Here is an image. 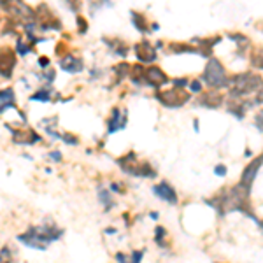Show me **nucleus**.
I'll list each match as a JSON object with an SVG mask.
<instances>
[{
	"label": "nucleus",
	"instance_id": "6",
	"mask_svg": "<svg viewBox=\"0 0 263 263\" xmlns=\"http://www.w3.org/2000/svg\"><path fill=\"white\" fill-rule=\"evenodd\" d=\"M135 54L141 62H153L156 58V49L149 42H139L135 44Z\"/></svg>",
	"mask_w": 263,
	"mask_h": 263
},
{
	"label": "nucleus",
	"instance_id": "19",
	"mask_svg": "<svg viewBox=\"0 0 263 263\" xmlns=\"http://www.w3.org/2000/svg\"><path fill=\"white\" fill-rule=\"evenodd\" d=\"M256 125L260 126V130H263V111L256 116Z\"/></svg>",
	"mask_w": 263,
	"mask_h": 263
},
{
	"label": "nucleus",
	"instance_id": "3",
	"mask_svg": "<svg viewBox=\"0 0 263 263\" xmlns=\"http://www.w3.org/2000/svg\"><path fill=\"white\" fill-rule=\"evenodd\" d=\"M203 81L211 88H224L228 84L227 72H224L223 65L216 58H211L209 63H207L205 72H203Z\"/></svg>",
	"mask_w": 263,
	"mask_h": 263
},
{
	"label": "nucleus",
	"instance_id": "8",
	"mask_svg": "<svg viewBox=\"0 0 263 263\" xmlns=\"http://www.w3.org/2000/svg\"><path fill=\"white\" fill-rule=\"evenodd\" d=\"M155 193L158 195L160 198H163L165 202L168 203H176L177 202V193L174 192V188L167 182H162V184L155 186Z\"/></svg>",
	"mask_w": 263,
	"mask_h": 263
},
{
	"label": "nucleus",
	"instance_id": "7",
	"mask_svg": "<svg viewBox=\"0 0 263 263\" xmlns=\"http://www.w3.org/2000/svg\"><path fill=\"white\" fill-rule=\"evenodd\" d=\"M146 83L155 88H160L162 84L167 83V76H165L163 70L158 69V67H151V69L146 70Z\"/></svg>",
	"mask_w": 263,
	"mask_h": 263
},
{
	"label": "nucleus",
	"instance_id": "2",
	"mask_svg": "<svg viewBox=\"0 0 263 263\" xmlns=\"http://www.w3.org/2000/svg\"><path fill=\"white\" fill-rule=\"evenodd\" d=\"M232 97H244L249 93L261 90V78L254 72H246V74H237L232 78Z\"/></svg>",
	"mask_w": 263,
	"mask_h": 263
},
{
	"label": "nucleus",
	"instance_id": "9",
	"mask_svg": "<svg viewBox=\"0 0 263 263\" xmlns=\"http://www.w3.org/2000/svg\"><path fill=\"white\" fill-rule=\"evenodd\" d=\"M60 67L67 72H78V70H81L83 63L81 60H78V58H74V57H65L60 62Z\"/></svg>",
	"mask_w": 263,
	"mask_h": 263
},
{
	"label": "nucleus",
	"instance_id": "16",
	"mask_svg": "<svg viewBox=\"0 0 263 263\" xmlns=\"http://www.w3.org/2000/svg\"><path fill=\"white\" fill-rule=\"evenodd\" d=\"M32 100H41V102H46V100H49V93L48 91H37L35 95L32 97Z\"/></svg>",
	"mask_w": 263,
	"mask_h": 263
},
{
	"label": "nucleus",
	"instance_id": "20",
	"mask_svg": "<svg viewBox=\"0 0 263 263\" xmlns=\"http://www.w3.org/2000/svg\"><path fill=\"white\" fill-rule=\"evenodd\" d=\"M190 88H192V91H200V83H198V81H193L192 84H190Z\"/></svg>",
	"mask_w": 263,
	"mask_h": 263
},
{
	"label": "nucleus",
	"instance_id": "4",
	"mask_svg": "<svg viewBox=\"0 0 263 263\" xmlns=\"http://www.w3.org/2000/svg\"><path fill=\"white\" fill-rule=\"evenodd\" d=\"M156 97H158V100L162 102L163 105H167V107H181V105L190 99V95L182 90V88H172V90H168V91L158 93Z\"/></svg>",
	"mask_w": 263,
	"mask_h": 263
},
{
	"label": "nucleus",
	"instance_id": "18",
	"mask_svg": "<svg viewBox=\"0 0 263 263\" xmlns=\"http://www.w3.org/2000/svg\"><path fill=\"white\" fill-rule=\"evenodd\" d=\"M18 53H20V54L28 53V48H27V46H25V42H20V46H18Z\"/></svg>",
	"mask_w": 263,
	"mask_h": 263
},
{
	"label": "nucleus",
	"instance_id": "12",
	"mask_svg": "<svg viewBox=\"0 0 263 263\" xmlns=\"http://www.w3.org/2000/svg\"><path fill=\"white\" fill-rule=\"evenodd\" d=\"M125 125V121H120V111L118 109H114V112H112V118L109 120V132H116L118 128H121V126Z\"/></svg>",
	"mask_w": 263,
	"mask_h": 263
},
{
	"label": "nucleus",
	"instance_id": "15",
	"mask_svg": "<svg viewBox=\"0 0 263 263\" xmlns=\"http://www.w3.org/2000/svg\"><path fill=\"white\" fill-rule=\"evenodd\" d=\"M253 65L263 70V51H260V53H256V54H253Z\"/></svg>",
	"mask_w": 263,
	"mask_h": 263
},
{
	"label": "nucleus",
	"instance_id": "10",
	"mask_svg": "<svg viewBox=\"0 0 263 263\" xmlns=\"http://www.w3.org/2000/svg\"><path fill=\"white\" fill-rule=\"evenodd\" d=\"M221 97L218 95V93L211 91V93H205V95L202 97V105H205V107H218L219 104H221Z\"/></svg>",
	"mask_w": 263,
	"mask_h": 263
},
{
	"label": "nucleus",
	"instance_id": "5",
	"mask_svg": "<svg viewBox=\"0 0 263 263\" xmlns=\"http://www.w3.org/2000/svg\"><path fill=\"white\" fill-rule=\"evenodd\" d=\"M261 165H263V156H260V158H256V160H253V162L244 168L242 179H240L239 184L242 186L246 192H249V190H251V184H253L254 177H256V174H258V168H260Z\"/></svg>",
	"mask_w": 263,
	"mask_h": 263
},
{
	"label": "nucleus",
	"instance_id": "23",
	"mask_svg": "<svg viewBox=\"0 0 263 263\" xmlns=\"http://www.w3.org/2000/svg\"><path fill=\"white\" fill-rule=\"evenodd\" d=\"M39 63H41V65H48V60H46V58H42Z\"/></svg>",
	"mask_w": 263,
	"mask_h": 263
},
{
	"label": "nucleus",
	"instance_id": "22",
	"mask_svg": "<svg viewBox=\"0 0 263 263\" xmlns=\"http://www.w3.org/2000/svg\"><path fill=\"white\" fill-rule=\"evenodd\" d=\"M51 158H53L54 160V162H60V153H58V151H54V153H51Z\"/></svg>",
	"mask_w": 263,
	"mask_h": 263
},
{
	"label": "nucleus",
	"instance_id": "14",
	"mask_svg": "<svg viewBox=\"0 0 263 263\" xmlns=\"http://www.w3.org/2000/svg\"><path fill=\"white\" fill-rule=\"evenodd\" d=\"M132 21H134L135 27H137L141 32H147V27L144 25V18L141 14H137V12H132Z\"/></svg>",
	"mask_w": 263,
	"mask_h": 263
},
{
	"label": "nucleus",
	"instance_id": "13",
	"mask_svg": "<svg viewBox=\"0 0 263 263\" xmlns=\"http://www.w3.org/2000/svg\"><path fill=\"white\" fill-rule=\"evenodd\" d=\"M14 104V93L12 90H4L2 91V111H6V107H11Z\"/></svg>",
	"mask_w": 263,
	"mask_h": 263
},
{
	"label": "nucleus",
	"instance_id": "1",
	"mask_svg": "<svg viewBox=\"0 0 263 263\" xmlns=\"http://www.w3.org/2000/svg\"><path fill=\"white\" fill-rule=\"evenodd\" d=\"M60 235H63V230H60V228H54V227H33L27 233L20 235L18 239L23 244L30 246V248L44 249L46 246L51 244L53 240H57Z\"/></svg>",
	"mask_w": 263,
	"mask_h": 263
},
{
	"label": "nucleus",
	"instance_id": "11",
	"mask_svg": "<svg viewBox=\"0 0 263 263\" xmlns=\"http://www.w3.org/2000/svg\"><path fill=\"white\" fill-rule=\"evenodd\" d=\"M142 253L144 251H134L130 254V258H126L123 253H118L116 254V260L120 261V263H141L142 260Z\"/></svg>",
	"mask_w": 263,
	"mask_h": 263
},
{
	"label": "nucleus",
	"instance_id": "17",
	"mask_svg": "<svg viewBox=\"0 0 263 263\" xmlns=\"http://www.w3.org/2000/svg\"><path fill=\"white\" fill-rule=\"evenodd\" d=\"M214 172H216V176H224V174H227V168H224V165H218Z\"/></svg>",
	"mask_w": 263,
	"mask_h": 263
},
{
	"label": "nucleus",
	"instance_id": "21",
	"mask_svg": "<svg viewBox=\"0 0 263 263\" xmlns=\"http://www.w3.org/2000/svg\"><path fill=\"white\" fill-rule=\"evenodd\" d=\"M256 102H258V104H263V86H261V90L258 91V95H256Z\"/></svg>",
	"mask_w": 263,
	"mask_h": 263
}]
</instances>
